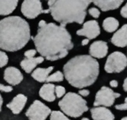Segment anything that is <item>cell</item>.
<instances>
[{"label": "cell", "instance_id": "484cf974", "mask_svg": "<svg viewBox=\"0 0 127 120\" xmlns=\"http://www.w3.org/2000/svg\"><path fill=\"white\" fill-rule=\"evenodd\" d=\"M89 14L94 19H98L100 16V11L95 7L90 8L89 9Z\"/></svg>", "mask_w": 127, "mask_h": 120}, {"label": "cell", "instance_id": "5bb4252c", "mask_svg": "<svg viewBox=\"0 0 127 120\" xmlns=\"http://www.w3.org/2000/svg\"><path fill=\"white\" fill-rule=\"evenodd\" d=\"M27 102V97L24 94H18L13 98L9 103L7 104V108L12 111L14 114H19L25 108Z\"/></svg>", "mask_w": 127, "mask_h": 120}, {"label": "cell", "instance_id": "1f68e13d", "mask_svg": "<svg viewBox=\"0 0 127 120\" xmlns=\"http://www.w3.org/2000/svg\"><path fill=\"white\" fill-rule=\"evenodd\" d=\"M118 81H116V80H112L110 82H109V85H110V87H118Z\"/></svg>", "mask_w": 127, "mask_h": 120}, {"label": "cell", "instance_id": "836d02e7", "mask_svg": "<svg viewBox=\"0 0 127 120\" xmlns=\"http://www.w3.org/2000/svg\"><path fill=\"white\" fill-rule=\"evenodd\" d=\"M123 89H124V91H126L127 92V77L125 79V81H124V83H123Z\"/></svg>", "mask_w": 127, "mask_h": 120}, {"label": "cell", "instance_id": "8fae6325", "mask_svg": "<svg viewBox=\"0 0 127 120\" xmlns=\"http://www.w3.org/2000/svg\"><path fill=\"white\" fill-rule=\"evenodd\" d=\"M3 79L8 84L15 86L19 84L23 81L24 76L18 68H15L14 66H9L4 71Z\"/></svg>", "mask_w": 127, "mask_h": 120}, {"label": "cell", "instance_id": "4dcf8cb0", "mask_svg": "<svg viewBox=\"0 0 127 120\" xmlns=\"http://www.w3.org/2000/svg\"><path fill=\"white\" fill-rule=\"evenodd\" d=\"M120 14H121V16L123 17V18L127 19V3H126V5L121 8V10H120Z\"/></svg>", "mask_w": 127, "mask_h": 120}, {"label": "cell", "instance_id": "9c48e42d", "mask_svg": "<svg viewBox=\"0 0 127 120\" xmlns=\"http://www.w3.org/2000/svg\"><path fill=\"white\" fill-rule=\"evenodd\" d=\"M21 13L27 19H35L40 14H48L50 10L43 9L41 2L39 0H25L21 5Z\"/></svg>", "mask_w": 127, "mask_h": 120}, {"label": "cell", "instance_id": "30bf717a", "mask_svg": "<svg viewBox=\"0 0 127 120\" xmlns=\"http://www.w3.org/2000/svg\"><path fill=\"white\" fill-rule=\"evenodd\" d=\"M77 35L80 36H86L87 39H94L100 35V28L96 20H89L83 24L81 29L77 30Z\"/></svg>", "mask_w": 127, "mask_h": 120}, {"label": "cell", "instance_id": "d6986e66", "mask_svg": "<svg viewBox=\"0 0 127 120\" xmlns=\"http://www.w3.org/2000/svg\"><path fill=\"white\" fill-rule=\"evenodd\" d=\"M18 3V0H0V15H8L12 14Z\"/></svg>", "mask_w": 127, "mask_h": 120}, {"label": "cell", "instance_id": "6da1fadb", "mask_svg": "<svg viewBox=\"0 0 127 120\" xmlns=\"http://www.w3.org/2000/svg\"><path fill=\"white\" fill-rule=\"evenodd\" d=\"M32 40L40 56L51 61L66 57L73 48L72 36L67 29L54 23L46 24L39 28Z\"/></svg>", "mask_w": 127, "mask_h": 120}, {"label": "cell", "instance_id": "277c9868", "mask_svg": "<svg viewBox=\"0 0 127 120\" xmlns=\"http://www.w3.org/2000/svg\"><path fill=\"white\" fill-rule=\"evenodd\" d=\"M89 0H50L47 2L50 13L57 22L65 27L67 24L83 23Z\"/></svg>", "mask_w": 127, "mask_h": 120}, {"label": "cell", "instance_id": "d6a6232c", "mask_svg": "<svg viewBox=\"0 0 127 120\" xmlns=\"http://www.w3.org/2000/svg\"><path fill=\"white\" fill-rule=\"evenodd\" d=\"M89 43V39H84V40H83V41H82L81 45L83 46H87Z\"/></svg>", "mask_w": 127, "mask_h": 120}, {"label": "cell", "instance_id": "ba28073f", "mask_svg": "<svg viewBox=\"0 0 127 120\" xmlns=\"http://www.w3.org/2000/svg\"><path fill=\"white\" fill-rule=\"evenodd\" d=\"M52 111L39 100H35L27 109L25 115L29 120H46Z\"/></svg>", "mask_w": 127, "mask_h": 120}, {"label": "cell", "instance_id": "7a4b0ae2", "mask_svg": "<svg viewBox=\"0 0 127 120\" xmlns=\"http://www.w3.org/2000/svg\"><path fill=\"white\" fill-rule=\"evenodd\" d=\"M99 73V64L91 55H77L63 66V74L70 85L84 89L95 82Z\"/></svg>", "mask_w": 127, "mask_h": 120}, {"label": "cell", "instance_id": "cb8c5ba5", "mask_svg": "<svg viewBox=\"0 0 127 120\" xmlns=\"http://www.w3.org/2000/svg\"><path fill=\"white\" fill-rule=\"evenodd\" d=\"M8 61V57L6 55V53L0 50V68L3 67V66L7 65Z\"/></svg>", "mask_w": 127, "mask_h": 120}, {"label": "cell", "instance_id": "7402d4cb", "mask_svg": "<svg viewBox=\"0 0 127 120\" xmlns=\"http://www.w3.org/2000/svg\"><path fill=\"white\" fill-rule=\"evenodd\" d=\"M64 74L62 73V72H60V71H57V72H56L55 73L50 75V76H48V78H47L46 80V82L47 83H50V82H60V81H62L64 79Z\"/></svg>", "mask_w": 127, "mask_h": 120}, {"label": "cell", "instance_id": "8992f818", "mask_svg": "<svg viewBox=\"0 0 127 120\" xmlns=\"http://www.w3.org/2000/svg\"><path fill=\"white\" fill-rule=\"evenodd\" d=\"M127 66V57L120 51H115L108 56L104 70L108 73H119Z\"/></svg>", "mask_w": 127, "mask_h": 120}, {"label": "cell", "instance_id": "83f0119b", "mask_svg": "<svg viewBox=\"0 0 127 120\" xmlns=\"http://www.w3.org/2000/svg\"><path fill=\"white\" fill-rule=\"evenodd\" d=\"M0 91L4 92V93H10V92L13 91V87L11 86H5L0 84Z\"/></svg>", "mask_w": 127, "mask_h": 120}, {"label": "cell", "instance_id": "3957f363", "mask_svg": "<svg viewBox=\"0 0 127 120\" xmlns=\"http://www.w3.org/2000/svg\"><path fill=\"white\" fill-rule=\"evenodd\" d=\"M31 38L26 20L19 16H9L0 20V48L17 51L24 48Z\"/></svg>", "mask_w": 127, "mask_h": 120}, {"label": "cell", "instance_id": "8d00e7d4", "mask_svg": "<svg viewBox=\"0 0 127 120\" xmlns=\"http://www.w3.org/2000/svg\"><path fill=\"white\" fill-rule=\"evenodd\" d=\"M121 120H127V117H124V118H122Z\"/></svg>", "mask_w": 127, "mask_h": 120}, {"label": "cell", "instance_id": "52a82bcc", "mask_svg": "<svg viewBox=\"0 0 127 120\" xmlns=\"http://www.w3.org/2000/svg\"><path fill=\"white\" fill-rule=\"evenodd\" d=\"M120 97V94L115 93L108 87H102L97 92L95 101L94 102V107H110L114 104L115 99Z\"/></svg>", "mask_w": 127, "mask_h": 120}, {"label": "cell", "instance_id": "9a60e30c", "mask_svg": "<svg viewBox=\"0 0 127 120\" xmlns=\"http://www.w3.org/2000/svg\"><path fill=\"white\" fill-rule=\"evenodd\" d=\"M111 43L120 48L127 46V24H124L114 34L111 38Z\"/></svg>", "mask_w": 127, "mask_h": 120}, {"label": "cell", "instance_id": "4316f807", "mask_svg": "<svg viewBox=\"0 0 127 120\" xmlns=\"http://www.w3.org/2000/svg\"><path fill=\"white\" fill-rule=\"evenodd\" d=\"M36 52H37V50H28L25 52V58H34L35 57V55L36 54Z\"/></svg>", "mask_w": 127, "mask_h": 120}, {"label": "cell", "instance_id": "74e56055", "mask_svg": "<svg viewBox=\"0 0 127 120\" xmlns=\"http://www.w3.org/2000/svg\"><path fill=\"white\" fill-rule=\"evenodd\" d=\"M81 120H89V119H88V118H83V119H82Z\"/></svg>", "mask_w": 127, "mask_h": 120}, {"label": "cell", "instance_id": "7c38bea8", "mask_svg": "<svg viewBox=\"0 0 127 120\" xmlns=\"http://www.w3.org/2000/svg\"><path fill=\"white\" fill-rule=\"evenodd\" d=\"M89 54L93 58H104L108 54V44L105 41H94L89 47Z\"/></svg>", "mask_w": 127, "mask_h": 120}, {"label": "cell", "instance_id": "e0dca14e", "mask_svg": "<svg viewBox=\"0 0 127 120\" xmlns=\"http://www.w3.org/2000/svg\"><path fill=\"white\" fill-rule=\"evenodd\" d=\"M94 3L102 11L105 12L118 8L123 3V1L122 0H98V1H94Z\"/></svg>", "mask_w": 127, "mask_h": 120}, {"label": "cell", "instance_id": "e575fe53", "mask_svg": "<svg viewBox=\"0 0 127 120\" xmlns=\"http://www.w3.org/2000/svg\"><path fill=\"white\" fill-rule=\"evenodd\" d=\"M46 21L45 20H40V22H39V28H41V27H43L44 26L45 24H46Z\"/></svg>", "mask_w": 127, "mask_h": 120}, {"label": "cell", "instance_id": "2e32d148", "mask_svg": "<svg viewBox=\"0 0 127 120\" xmlns=\"http://www.w3.org/2000/svg\"><path fill=\"white\" fill-rule=\"evenodd\" d=\"M56 86L52 83H46L40 87L39 95L42 99L47 101V102H54L56 100Z\"/></svg>", "mask_w": 127, "mask_h": 120}, {"label": "cell", "instance_id": "603a6c76", "mask_svg": "<svg viewBox=\"0 0 127 120\" xmlns=\"http://www.w3.org/2000/svg\"><path fill=\"white\" fill-rule=\"evenodd\" d=\"M50 120H70L62 112L52 111L51 113Z\"/></svg>", "mask_w": 127, "mask_h": 120}, {"label": "cell", "instance_id": "f546056e", "mask_svg": "<svg viewBox=\"0 0 127 120\" xmlns=\"http://www.w3.org/2000/svg\"><path fill=\"white\" fill-rule=\"evenodd\" d=\"M90 92L88 89H80L78 91V94L81 96V97H88L89 95Z\"/></svg>", "mask_w": 127, "mask_h": 120}, {"label": "cell", "instance_id": "d590c367", "mask_svg": "<svg viewBox=\"0 0 127 120\" xmlns=\"http://www.w3.org/2000/svg\"><path fill=\"white\" fill-rule=\"evenodd\" d=\"M3 97H2L1 94H0V112H1V109H2V105H3Z\"/></svg>", "mask_w": 127, "mask_h": 120}, {"label": "cell", "instance_id": "f1b7e54d", "mask_svg": "<svg viewBox=\"0 0 127 120\" xmlns=\"http://www.w3.org/2000/svg\"><path fill=\"white\" fill-rule=\"evenodd\" d=\"M115 109H117V110H122V111L127 110V97H126V99H125V103L115 105Z\"/></svg>", "mask_w": 127, "mask_h": 120}, {"label": "cell", "instance_id": "5b68a950", "mask_svg": "<svg viewBox=\"0 0 127 120\" xmlns=\"http://www.w3.org/2000/svg\"><path fill=\"white\" fill-rule=\"evenodd\" d=\"M58 106L64 114L72 118L80 117L89 110L86 100L75 93H66L58 102Z\"/></svg>", "mask_w": 127, "mask_h": 120}, {"label": "cell", "instance_id": "ffe728a7", "mask_svg": "<svg viewBox=\"0 0 127 120\" xmlns=\"http://www.w3.org/2000/svg\"><path fill=\"white\" fill-rule=\"evenodd\" d=\"M53 69H54L53 66H49L47 68H36L31 73V76L39 82H44V81H46L49 75Z\"/></svg>", "mask_w": 127, "mask_h": 120}, {"label": "cell", "instance_id": "ac0fdd59", "mask_svg": "<svg viewBox=\"0 0 127 120\" xmlns=\"http://www.w3.org/2000/svg\"><path fill=\"white\" fill-rule=\"evenodd\" d=\"M45 58L42 56L34 57V58H25L22 61L20 62V66L23 68L26 73H31L33 71L36 67V66L39 64L42 63L44 61Z\"/></svg>", "mask_w": 127, "mask_h": 120}, {"label": "cell", "instance_id": "d4e9b609", "mask_svg": "<svg viewBox=\"0 0 127 120\" xmlns=\"http://www.w3.org/2000/svg\"><path fill=\"white\" fill-rule=\"evenodd\" d=\"M55 93H56L57 97L61 98L63 97V96L66 95V89H65V87H62V86H57V87H56Z\"/></svg>", "mask_w": 127, "mask_h": 120}, {"label": "cell", "instance_id": "4fadbf2b", "mask_svg": "<svg viewBox=\"0 0 127 120\" xmlns=\"http://www.w3.org/2000/svg\"><path fill=\"white\" fill-rule=\"evenodd\" d=\"M92 119L94 120H115V115L105 107H95L91 110Z\"/></svg>", "mask_w": 127, "mask_h": 120}, {"label": "cell", "instance_id": "44dd1931", "mask_svg": "<svg viewBox=\"0 0 127 120\" xmlns=\"http://www.w3.org/2000/svg\"><path fill=\"white\" fill-rule=\"evenodd\" d=\"M120 23L114 17H108L103 22V28L108 33H113L116 32L117 29L119 28Z\"/></svg>", "mask_w": 127, "mask_h": 120}]
</instances>
